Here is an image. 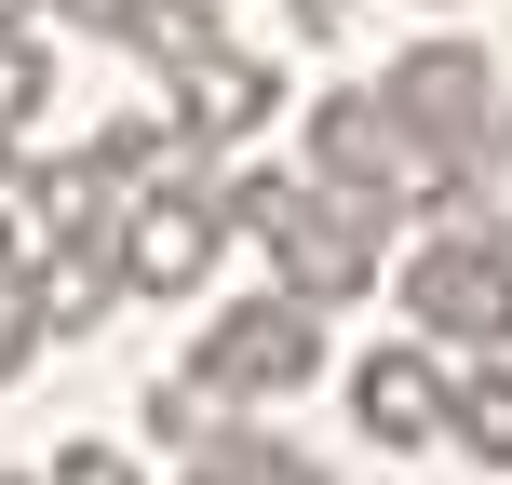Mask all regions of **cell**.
I'll list each match as a JSON object with an SVG mask.
<instances>
[{
  "mask_svg": "<svg viewBox=\"0 0 512 485\" xmlns=\"http://www.w3.org/2000/svg\"><path fill=\"white\" fill-rule=\"evenodd\" d=\"M378 108H391V135L418 149V176H432V162H459V149L499 135V54L472 41V27H418V41L391 54Z\"/></svg>",
  "mask_w": 512,
  "mask_h": 485,
  "instance_id": "obj_1",
  "label": "cell"
},
{
  "mask_svg": "<svg viewBox=\"0 0 512 485\" xmlns=\"http://www.w3.org/2000/svg\"><path fill=\"white\" fill-rule=\"evenodd\" d=\"M189 378L216 391V405H297L310 378H324V310L283 297V283H256V297H216V324L189 337Z\"/></svg>",
  "mask_w": 512,
  "mask_h": 485,
  "instance_id": "obj_2",
  "label": "cell"
},
{
  "mask_svg": "<svg viewBox=\"0 0 512 485\" xmlns=\"http://www.w3.org/2000/svg\"><path fill=\"white\" fill-rule=\"evenodd\" d=\"M270 270H283V297H310V310H351L364 283L391 270V203L297 176V203L270 216Z\"/></svg>",
  "mask_w": 512,
  "mask_h": 485,
  "instance_id": "obj_3",
  "label": "cell"
},
{
  "mask_svg": "<svg viewBox=\"0 0 512 485\" xmlns=\"http://www.w3.org/2000/svg\"><path fill=\"white\" fill-rule=\"evenodd\" d=\"M391 297H405V324L432 337V351H459V364H486L512 351V243H472V230H432L391 270Z\"/></svg>",
  "mask_w": 512,
  "mask_h": 485,
  "instance_id": "obj_4",
  "label": "cell"
},
{
  "mask_svg": "<svg viewBox=\"0 0 512 485\" xmlns=\"http://www.w3.org/2000/svg\"><path fill=\"white\" fill-rule=\"evenodd\" d=\"M216 243H230V216H216V162H189V176H162V189H135L122 203V297H203V270H216Z\"/></svg>",
  "mask_w": 512,
  "mask_h": 485,
  "instance_id": "obj_5",
  "label": "cell"
},
{
  "mask_svg": "<svg viewBox=\"0 0 512 485\" xmlns=\"http://www.w3.org/2000/svg\"><path fill=\"white\" fill-rule=\"evenodd\" d=\"M310 176L364 189V203H418V149L391 135L378 81H324V95H310Z\"/></svg>",
  "mask_w": 512,
  "mask_h": 485,
  "instance_id": "obj_6",
  "label": "cell"
},
{
  "mask_svg": "<svg viewBox=\"0 0 512 485\" xmlns=\"http://www.w3.org/2000/svg\"><path fill=\"white\" fill-rule=\"evenodd\" d=\"M445 391H459V364H445L432 337H378V351L351 364V432L364 445H432L445 432Z\"/></svg>",
  "mask_w": 512,
  "mask_h": 485,
  "instance_id": "obj_7",
  "label": "cell"
},
{
  "mask_svg": "<svg viewBox=\"0 0 512 485\" xmlns=\"http://www.w3.org/2000/svg\"><path fill=\"white\" fill-rule=\"evenodd\" d=\"M270 108H283L270 54H230V41H216V54H189V68H176V135H189V162H230Z\"/></svg>",
  "mask_w": 512,
  "mask_h": 485,
  "instance_id": "obj_8",
  "label": "cell"
},
{
  "mask_svg": "<svg viewBox=\"0 0 512 485\" xmlns=\"http://www.w3.org/2000/svg\"><path fill=\"white\" fill-rule=\"evenodd\" d=\"M14 189H27V230H41V243H122V176H108L95 149L14 162Z\"/></svg>",
  "mask_w": 512,
  "mask_h": 485,
  "instance_id": "obj_9",
  "label": "cell"
},
{
  "mask_svg": "<svg viewBox=\"0 0 512 485\" xmlns=\"http://www.w3.org/2000/svg\"><path fill=\"white\" fill-rule=\"evenodd\" d=\"M108 297H122V256H108V243H41V256H27L41 337H108Z\"/></svg>",
  "mask_w": 512,
  "mask_h": 485,
  "instance_id": "obj_10",
  "label": "cell"
},
{
  "mask_svg": "<svg viewBox=\"0 0 512 485\" xmlns=\"http://www.w3.org/2000/svg\"><path fill=\"white\" fill-rule=\"evenodd\" d=\"M445 445H459L472 472H512V351L459 364V391H445Z\"/></svg>",
  "mask_w": 512,
  "mask_h": 485,
  "instance_id": "obj_11",
  "label": "cell"
},
{
  "mask_svg": "<svg viewBox=\"0 0 512 485\" xmlns=\"http://www.w3.org/2000/svg\"><path fill=\"white\" fill-rule=\"evenodd\" d=\"M135 54H149L162 81L189 68V54H216V0H135V27H122Z\"/></svg>",
  "mask_w": 512,
  "mask_h": 485,
  "instance_id": "obj_12",
  "label": "cell"
},
{
  "mask_svg": "<svg viewBox=\"0 0 512 485\" xmlns=\"http://www.w3.org/2000/svg\"><path fill=\"white\" fill-rule=\"evenodd\" d=\"M54 108V54L27 41V27H0V162H14V135Z\"/></svg>",
  "mask_w": 512,
  "mask_h": 485,
  "instance_id": "obj_13",
  "label": "cell"
},
{
  "mask_svg": "<svg viewBox=\"0 0 512 485\" xmlns=\"http://www.w3.org/2000/svg\"><path fill=\"white\" fill-rule=\"evenodd\" d=\"M135 432H149V445H176V459H189V445L216 432V391H203V378H189V364H176V378H162L149 405H135Z\"/></svg>",
  "mask_w": 512,
  "mask_h": 485,
  "instance_id": "obj_14",
  "label": "cell"
},
{
  "mask_svg": "<svg viewBox=\"0 0 512 485\" xmlns=\"http://www.w3.org/2000/svg\"><path fill=\"white\" fill-rule=\"evenodd\" d=\"M41 485H149V472H135V459H122L108 432H68V445H54V472H41Z\"/></svg>",
  "mask_w": 512,
  "mask_h": 485,
  "instance_id": "obj_15",
  "label": "cell"
},
{
  "mask_svg": "<svg viewBox=\"0 0 512 485\" xmlns=\"http://www.w3.org/2000/svg\"><path fill=\"white\" fill-rule=\"evenodd\" d=\"M41 364V310H27V283H0V391Z\"/></svg>",
  "mask_w": 512,
  "mask_h": 485,
  "instance_id": "obj_16",
  "label": "cell"
},
{
  "mask_svg": "<svg viewBox=\"0 0 512 485\" xmlns=\"http://www.w3.org/2000/svg\"><path fill=\"white\" fill-rule=\"evenodd\" d=\"M27 256H41V230H27V189H14V162H0V283H27Z\"/></svg>",
  "mask_w": 512,
  "mask_h": 485,
  "instance_id": "obj_17",
  "label": "cell"
},
{
  "mask_svg": "<svg viewBox=\"0 0 512 485\" xmlns=\"http://www.w3.org/2000/svg\"><path fill=\"white\" fill-rule=\"evenodd\" d=\"M54 14H68V27H95V41H122V27H135V0H54Z\"/></svg>",
  "mask_w": 512,
  "mask_h": 485,
  "instance_id": "obj_18",
  "label": "cell"
},
{
  "mask_svg": "<svg viewBox=\"0 0 512 485\" xmlns=\"http://www.w3.org/2000/svg\"><path fill=\"white\" fill-rule=\"evenodd\" d=\"M283 14H297V41H337V27H351V0H283Z\"/></svg>",
  "mask_w": 512,
  "mask_h": 485,
  "instance_id": "obj_19",
  "label": "cell"
},
{
  "mask_svg": "<svg viewBox=\"0 0 512 485\" xmlns=\"http://www.w3.org/2000/svg\"><path fill=\"white\" fill-rule=\"evenodd\" d=\"M27 14H41V0H0V27H27Z\"/></svg>",
  "mask_w": 512,
  "mask_h": 485,
  "instance_id": "obj_20",
  "label": "cell"
},
{
  "mask_svg": "<svg viewBox=\"0 0 512 485\" xmlns=\"http://www.w3.org/2000/svg\"><path fill=\"white\" fill-rule=\"evenodd\" d=\"M0 485H41V472H0Z\"/></svg>",
  "mask_w": 512,
  "mask_h": 485,
  "instance_id": "obj_21",
  "label": "cell"
},
{
  "mask_svg": "<svg viewBox=\"0 0 512 485\" xmlns=\"http://www.w3.org/2000/svg\"><path fill=\"white\" fill-rule=\"evenodd\" d=\"M297 485H324V472H310V459H297Z\"/></svg>",
  "mask_w": 512,
  "mask_h": 485,
  "instance_id": "obj_22",
  "label": "cell"
},
{
  "mask_svg": "<svg viewBox=\"0 0 512 485\" xmlns=\"http://www.w3.org/2000/svg\"><path fill=\"white\" fill-rule=\"evenodd\" d=\"M432 14H459V0H432Z\"/></svg>",
  "mask_w": 512,
  "mask_h": 485,
  "instance_id": "obj_23",
  "label": "cell"
},
{
  "mask_svg": "<svg viewBox=\"0 0 512 485\" xmlns=\"http://www.w3.org/2000/svg\"><path fill=\"white\" fill-rule=\"evenodd\" d=\"M499 135H512V108H499Z\"/></svg>",
  "mask_w": 512,
  "mask_h": 485,
  "instance_id": "obj_24",
  "label": "cell"
}]
</instances>
